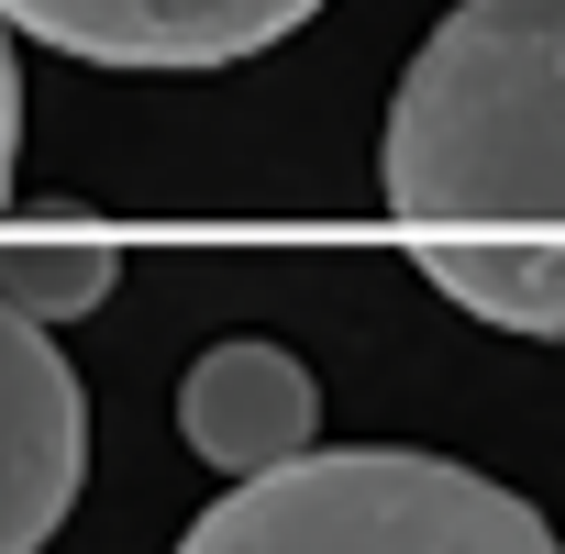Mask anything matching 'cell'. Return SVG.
<instances>
[{
	"label": "cell",
	"mask_w": 565,
	"mask_h": 554,
	"mask_svg": "<svg viewBox=\"0 0 565 554\" xmlns=\"http://www.w3.org/2000/svg\"><path fill=\"white\" fill-rule=\"evenodd\" d=\"M377 178L455 311L565 344V0H455L399 67Z\"/></svg>",
	"instance_id": "1"
},
{
	"label": "cell",
	"mask_w": 565,
	"mask_h": 554,
	"mask_svg": "<svg viewBox=\"0 0 565 554\" xmlns=\"http://www.w3.org/2000/svg\"><path fill=\"white\" fill-rule=\"evenodd\" d=\"M554 521L444 455L411 444H300L289 466H255L233 477L200 521L189 554H543Z\"/></svg>",
	"instance_id": "2"
},
{
	"label": "cell",
	"mask_w": 565,
	"mask_h": 554,
	"mask_svg": "<svg viewBox=\"0 0 565 554\" xmlns=\"http://www.w3.org/2000/svg\"><path fill=\"white\" fill-rule=\"evenodd\" d=\"M89 477V399L78 366L56 355V322H34L0 289V554L56 543Z\"/></svg>",
	"instance_id": "3"
},
{
	"label": "cell",
	"mask_w": 565,
	"mask_h": 554,
	"mask_svg": "<svg viewBox=\"0 0 565 554\" xmlns=\"http://www.w3.org/2000/svg\"><path fill=\"white\" fill-rule=\"evenodd\" d=\"M34 45L78 56V67H134V78H200V67H244L277 34H300L322 0H0Z\"/></svg>",
	"instance_id": "4"
},
{
	"label": "cell",
	"mask_w": 565,
	"mask_h": 554,
	"mask_svg": "<svg viewBox=\"0 0 565 554\" xmlns=\"http://www.w3.org/2000/svg\"><path fill=\"white\" fill-rule=\"evenodd\" d=\"M178 433H189L200 466L255 477V466H289V455L322 433V388H311V366H300L289 344L233 333V344H211V355L178 377Z\"/></svg>",
	"instance_id": "5"
},
{
	"label": "cell",
	"mask_w": 565,
	"mask_h": 554,
	"mask_svg": "<svg viewBox=\"0 0 565 554\" xmlns=\"http://www.w3.org/2000/svg\"><path fill=\"white\" fill-rule=\"evenodd\" d=\"M122 277V255L100 233H56V244H0V289H12L34 322H78L100 289Z\"/></svg>",
	"instance_id": "6"
},
{
	"label": "cell",
	"mask_w": 565,
	"mask_h": 554,
	"mask_svg": "<svg viewBox=\"0 0 565 554\" xmlns=\"http://www.w3.org/2000/svg\"><path fill=\"white\" fill-rule=\"evenodd\" d=\"M12 12H0V211H12V156H23V67H12Z\"/></svg>",
	"instance_id": "7"
}]
</instances>
